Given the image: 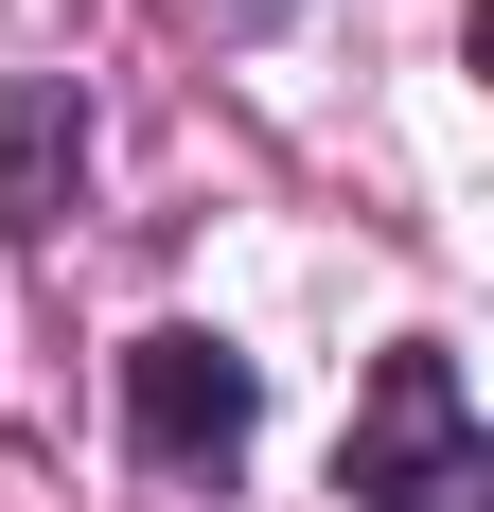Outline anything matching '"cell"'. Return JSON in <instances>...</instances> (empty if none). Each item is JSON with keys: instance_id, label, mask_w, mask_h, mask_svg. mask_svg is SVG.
Segmentation results:
<instances>
[{"instance_id": "6da1fadb", "label": "cell", "mask_w": 494, "mask_h": 512, "mask_svg": "<svg viewBox=\"0 0 494 512\" xmlns=\"http://www.w3.org/2000/svg\"><path fill=\"white\" fill-rule=\"evenodd\" d=\"M336 495L353 512H494V442H477V389H459L442 336H406L371 371V407L336 442Z\"/></svg>"}, {"instance_id": "7a4b0ae2", "label": "cell", "mask_w": 494, "mask_h": 512, "mask_svg": "<svg viewBox=\"0 0 494 512\" xmlns=\"http://www.w3.org/2000/svg\"><path fill=\"white\" fill-rule=\"evenodd\" d=\"M247 424H265V371H247L230 336H195V318L124 336V442H142L159 477H230Z\"/></svg>"}, {"instance_id": "3957f363", "label": "cell", "mask_w": 494, "mask_h": 512, "mask_svg": "<svg viewBox=\"0 0 494 512\" xmlns=\"http://www.w3.org/2000/svg\"><path fill=\"white\" fill-rule=\"evenodd\" d=\"M71 177H89V89H71V71H18V89H0V230L53 248V230H71Z\"/></svg>"}, {"instance_id": "277c9868", "label": "cell", "mask_w": 494, "mask_h": 512, "mask_svg": "<svg viewBox=\"0 0 494 512\" xmlns=\"http://www.w3.org/2000/svg\"><path fill=\"white\" fill-rule=\"evenodd\" d=\"M212 18H283V0H212Z\"/></svg>"}]
</instances>
